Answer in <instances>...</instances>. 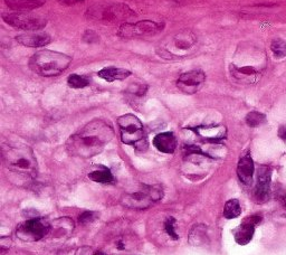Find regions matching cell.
<instances>
[{
    "mask_svg": "<svg viewBox=\"0 0 286 255\" xmlns=\"http://www.w3.org/2000/svg\"><path fill=\"white\" fill-rule=\"evenodd\" d=\"M75 255H92V249L88 246H83L81 248L77 249V252Z\"/></svg>",
    "mask_w": 286,
    "mask_h": 255,
    "instance_id": "obj_31",
    "label": "cell"
},
{
    "mask_svg": "<svg viewBox=\"0 0 286 255\" xmlns=\"http://www.w3.org/2000/svg\"><path fill=\"white\" fill-rule=\"evenodd\" d=\"M3 162L16 177V185H29L38 173V163L33 149L23 143H6L2 148Z\"/></svg>",
    "mask_w": 286,
    "mask_h": 255,
    "instance_id": "obj_2",
    "label": "cell"
},
{
    "mask_svg": "<svg viewBox=\"0 0 286 255\" xmlns=\"http://www.w3.org/2000/svg\"><path fill=\"white\" fill-rule=\"evenodd\" d=\"M165 29V24L152 20H140L136 23H125L120 26L118 36L122 38H137V37L153 36Z\"/></svg>",
    "mask_w": 286,
    "mask_h": 255,
    "instance_id": "obj_6",
    "label": "cell"
},
{
    "mask_svg": "<svg viewBox=\"0 0 286 255\" xmlns=\"http://www.w3.org/2000/svg\"><path fill=\"white\" fill-rule=\"evenodd\" d=\"M206 81V74L201 70L182 73L177 79V88L186 94L197 93Z\"/></svg>",
    "mask_w": 286,
    "mask_h": 255,
    "instance_id": "obj_11",
    "label": "cell"
},
{
    "mask_svg": "<svg viewBox=\"0 0 286 255\" xmlns=\"http://www.w3.org/2000/svg\"><path fill=\"white\" fill-rule=\"evenodd\" d=\"M163 190L158 185H143L135 193L124 194L121 198V204L131 209H146L162 199Z\"/></svg>",
    "mask_w": 286,
    "mask_h": 255,
    "instance_id": "obj_4",
    "label": "cell"
},
{
    "mask_svg": "<svg viewBox=\"0 0 286 255\" xmlns=\"http://www.w3.org/2000/svg\"><path fill=\"white\" fill-rule=\"evenodd\" d=\"M195 42H196V38L193 34H187V35L178 34L176 36V38H174V44L181 50L189 49V47L193 46Z\"/></svg>",
    "mask_w": 286,
    "mask_h": 255,
    "instance_id": "obj_25",
    "label": "cell"
},
{
    "mask_svg": "<svg viewBox=\"0 0 286 255\" xmlns=\"http://www.w3.org/2000/svg\"><path fill=\"white\" fill-rule=\"evenodd\" d=\"M174 223H176V220H174L173 217H169V219H167V221L165 222V230L168 235L170 236L172 240L177 241L179 236H178L176 230H174Z\"/></svg>",
    "mask_w": 286,
    "mask_h": 255,
    "instance_id": "obj_27",
    "label": "cell"
},
{
    "mask_svg": "<svg viewBox=\"0 0 286 255\" xmlns=\"http://www.w3.org/2000/svg\"><path fill=\"white\" fill-rule=\"evenodd\" d=\"M277 199L279 200L280 204L286 207V193H283V191H277Z\"/></svg>",
    "mask_w": 286,
    "mask_h": 255,
    "instance_id": "obj_33",
    "label": "cell"
},
{
    "mask_svg": "<svg viewBox=\"0 0 286 255\" xmlns=\"http://www.w3.org/2000/svg\"><path fill=\"white\" fill-rule=\"evenodd\" d=\"M147 90H148V85L146 84H134V87L133 89H129V91L132 92V94H135L137 95V97H142V95H145L146 92H147Z\"/></svg>",
    "mask_w": 286,
    "mask_h": 255,
    "instance_id": "obj_29",
    "label": "cell"
},
{
    "mask_svg": "<svg viewBox=\"0 0 286 255\" xmlns=\"http://www.w3.org/2000/svg\"><path fill=\"white\" fill-rule=\"evenodd\" d=\"M278 137L284 142H286V125H280L278 128Z\"/></svg>",
    "mask_w": 286,
    "mask_h": 255,
    "instance_id": "obj_32",
    "label": "cell"
},
{
    "mask_svg": "<svg viewBox=\"0 0 286 255\" xmlns=\"http://www.w3.org/2000/svg\"><path fill=\"white\" fill-rule=\"evenodd\" d=\"M113 137L114 130L109 122L95 119L68 138L66 150L73 157L92 158L102 152Z\"/></svg>",
    "mask_w": 286,
    "mask_h": 255,
    "instance_id": "obj_1",
    "label": "cell"
},
{
    "mask_svg": "<svg viewBox=\"0 0 286 255\" xmlns=\"http://www.w3.org/2000/svg\"><path fill=\"white\" fill-rule=\"evenodd\" d=\"M245 121L248 126L256 128L266 122V115L258 112V111H252V112H250L246 115Z\"/></svg>",
    "mask_w": 286,
    "mask_h": 255,
    "instance_id": "obj_24",
    "label": "cell"
},
{
    "mask_svg": "<svg viewBox=\"0 0 286 255\" xmlns=\"http://www.w3.org/2000/svg\"><path fill=\"white\" fill-rule=\"evenodd\" d=\"M121 140L124 145L140 149L143 141H147L142 122L134 114H124L118 119Z\"/></svg>",
    "mask_w": 286,
    "mask_h": 255,
    "instance_id": "obj_5",
    "label": "cell"
},
{
    "mask_svg": "<svg viewBox=\"0 0 286 255\" xmlns=\"http://www.w3.org/2000/svg\"><path fill=\"white\" fill-rule=\"evenodd\" d=\"M262 221V217L258 215H253L247 217V219L242 222V224L237 227V230L234 232L235 241L240 245H246L250 243L253 238L254 232H255V226L259 224Z\"/></svg>",
    "mask_w": 286,
    "mask_h": 255,
    "instance_id": "obj_13",
    "label": "cell"
},
{
    "mask_svg": "<svg viewBox=\"0 0 286 255\" xmlns=\"http://www.w3.org/2000/svg\"><path fill=\"white\" fill-rule=\"evenodd\" d=\"M3 19L5 23L13 26L14 28L23 30H39L43 29L47 24V19L43 16L34 15L28 12L5 14Z\"/></svg>",
    "mask_w": 286,
    "mask_h": 255,
    "instance_id": "obj_7",
    "label": "cell"
},
{
    "mask_svg": "<svg viewBox=\"0 0 286 255\" xmlns=\"http://www.w3.org/2000/svg\"><path fill=\"white\" fill-rule=\"evenodd\" d=\"M153 146L160 152L173 153L178 146L177 138L173 135V132H161L153 139Z\"/></svg>",
    "mask_w": 286,
    "mask_h": 255,
    "instance_id": "obj_15",
    "label": "cell"
},
{
    "mask_svg": "<svg viewBox=\"0 0 286 255\" xmlns=\"http://www.w3.org/2000/svg\"><path fill=\"white\" fill-rule=\"evenodd\" d=\"M242 207L238 199H230L225 204L224 208V217L227 220L236 219L241 215Z\"/></svg>",
    "mask_w": 286,
    "mask_h": 255,
    "instance_id": "obj_21",
    "label": "cell"
},
{
    "mask_svg": "<svg viewBox=\"0 0 286 255\" xmlns=\"http://www.w3.org/2000/svg\"><path fill=\"white\" fill-rule=\"evenodd\" d=\"M7 6L17 12H30L43 6L46 0H5Z\"/></svg>",
    "mask_w": 286,
    "mask_h": 255,
    "instance_id": "obj_19",
    "label": "cell"
},
{
    "mask_svg": "<svg viewBox=\"0 0 286 255\" xmlns=\"http://www.w3.org/2000/svg\"><path fill=\"white\" fill-rule=\"evenodd\" d=\"M88 178L99 184H110L112 183L114 178L111 170L105 166H100V169L88 174Z\"/></svg>",
    "mask_w": 286,
    "mask_h": 255,
    "instance_id": "obj_20",
    "label": "cell"
},
{
    "mask_svg": "<svg viewBox=\"0 0 286 255\" xmlns=\"http://www.w3.org/2000/svg\"><path fill=\"white\" fill-rule=\"evenodd\" d=\"M271 178L272 170L269 167L262 166L257 170V183L253 191L254 200L257 204H264L271 198Z\"/></svg>",
    "mask_w": 286,
    "mask_h": 255,
    "instance_id": "obj_9",
    "label": "cell"
},
{
    "mask_svg": "<svg viewBox=\"0 0 286 255\" xmlns=\"http://www.w3.org/2000/svg\"><path fill=\"white\" fill-rule=\"evenodd\" d=\"M51 232V224L45 219H33L24 222L17 227L18 238L25 242H36Z\"/></svg>",
    "mask_w": 286,
    "mask_h": 255,
    "instance_id": "obj_8",
    "label": "cell"
},
{
    "mask_svg": "<svg viewBox=\"0 0 286 255\" xmlns=\"http://www.w3.org/2000/svg\"><path fill=\"white\" fill-rule=\"evenodd\" d=\"M98 75L101 78H103L104 81L111 83L114 81H123V79L128 78L129 76L132 75V72L129 70H125V68L109 66L99 71Z\"/></svg>",
    "mask_w": 286,
    "mask_h": 255,
    "instance_id": "obj_17",
    "label": "cell"
},
{
    "mask_svg": "<svg viewBox=\"0 0 286 255\" xmlns=\"http://www.w3.org/2000/svg\"><path fill=\"white\" fill-rule=\"evenodd\" d=\"M58 3L63 6H75L77 4L84 3V0H58Z\"/></svg>",
    "mask_w": 286,
    "mask_h": 255,
    "instance_id": "obj_30",
    "label": "cell"
},
{
    "mask_svg": "<svg viewBox=\"0 0 286 255\" xmlns=\"http://www.w3.org/2000/svg\"><path fill=\"white\" fill-rule=\"evenodd\" d=\"M18 44L26 47H43L52 41V37L46 33L22 34L16 36Z\"/></svg>",
    "mask_w": 286,
    "mask_h": 255,
    "instance_id": "obj_16",
    "label": "cell"
},
{
    "mask_svg": "<svg viewBox=\"0 0 286 255\" xmlns=\"http://www.w3.org/2000/svg\"><path fill=\"white\" fill-rule=\"evenodd\" d=\"M271 50L273 52V55L277 58V60H282L286 57V41L282 38H275L272 40Z\"/></svg>",
    "mask_w": 286,
    "mask_h": 255,
    "instance_id": "obj_23",
    "label": "cell"
},
{
    "mask_svg": "<svg viewBox=\"0 0 286 255\" xmlns=\"http://www.w3.org/2000/svg\"><path fill=\"white\" fill-rule=\"evenodd\" d=\"M67 84L72 89H84L89 85V79L84 75H78V74H71L67 78Z\"/></svg>",
    "mask_w": 286,
    "mask_h": 255,
    "instance_id": "obj_22",
    "label": "cell"
},
{
    "mask_svg": "<svg viewBox=\"0 0 286 255\" xmlns=\"http://www.w3.org/2000/svg\"><path fill=\"white\" fill-rule=\"evenodd\" d=\"M88 13L91 14L92 17L103 20H118L123 19L130 16L135 15L133 10H131L130 7L126 5H108L104 7L91 8L88 9Z\"/></svg>",
    "mask_w": 286,
    "mask_h": 255,
    "instance_id": "obj_10",
    "label": "cell"
},
{
    "mask_svg": "<svg viewBox=\"0 0 286 255\" xmlns=\"http://www.w3.org/2000/svg\"><path fill=\"white\" fill-rule=\"evenodd\" d=\"M82 39L83 41L87 42V44H97V42L100 41V35L97 33V31L87 29L84 31Z\"/></svg>",
    "mask_w": 286,
    "mask_h": 255,
    "instance_id": "obj_28",
    "label": "cell"
},
{
    "mask_svg": "<svg viewBox=\"0 0 286 255\" xmlns=\"http://www.w3.org/2000/svg\"><path fill=\"white\" fill-rule=\"evenodd\" d=\"M73 58L64 53L54 51H40L29 58V68L44 77L58 76L67 70Z\"/></svg>",
    "mask_w": 286,
    "mask_h": 255,
    "instance_id": "obj_3",
    "label": "cell"
},
{
    "mask_svg": "<svg viewBox=\"0 0 286 255\" xmlns=\"http://www.w3.org/2000/svg\"><path fill=\"white\" fill-rule=\"evenodd\" d=\"M189 130L194 131L201 140L207 143H220L227 137V129L222 124H203L189 128Z\"/></svg>",
    "mask_w": 286,
    "mask_h": 255,
    "instance_id": "obj_12",
    "label": "cell"
},
{
    "mask_svg": "<svg viewBox=\"0 0 286 255\" xmlns=\"http://www.w3.org/2000/svg\"><path fill=\"white\" fill-rule=\"evenodd\" d=\"M254 170H255V167H254V161L250 153L241 157L237 164V176L244 185L248 186L252 184Z\"/></svg>",
    "mask_w": 286,
    "mask_h": 255,
    "instance_id": "obj_14",
    "label": "cell"
},
{
    "mask_svg": "<svg viewBox=\"0 0 286 255\" xmlns=\"http://www.w3.org/2000/svg\"><path fill=\"white\" fill-rule=\"evenodd\" d=\"M230 73H231L232 77L237 79V81L247 83V84L255 83L259 76V73L256 68L251 67V66H246V67L231 66Z\"/></svg>",
    "mask_w": 286,
    "mask_h": 255,
    "instance_id": "obj_18",
    "label": "cell"
},
{
    "mask_svg": "<svg viewBox=\"0 0 286 255\" xmlns=\"http://www.w3.org/2000/svg\"><path fill=\"white\" fill-rule=\"evenodd\" d=\"M95 255H107V254L103 253V252H98V253H95Z\"/></svg>",
    "mask_w": 286,
    "mask_h": 255,
    "instance_id": "obj_34",
    "label": "cell"
},
{
    "mask_svg": "<svg viewBox=\"0 0 286 255\" xmlns=\"http://www.w3.org/2000/svg\"><path fill=\"white\" fill-rule=\"evenodd\" d=\"M98 217H99V212L92 211V210H86L79 215L78 222H79V224L86 225V224H89V223H93L95 220L98 219Z\"/></svg>",
    "mask_w": 286,
    "mask_h": 255,
    "instance_id": "obj_26",
    "label": "cell"
}]
</instances>
